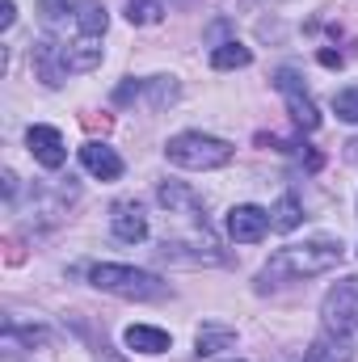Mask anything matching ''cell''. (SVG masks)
<instances>
[{
    "mask_svg": "<svg viewBox=\"0 0 358 362\" xmlns=\"http://www.w3.org/2000/svg\"><path fill=\"white\" fill-rule=\"evenodd\" d=\"M270 228H274V223H270V211L253 206V202L228 211V236H232L236 245H258Z\"/></svg>",
    "mask_w": 358,
    "mask_h": 362,
    "instance_id": "ba28073f",
    "label": "cell"
},
{
    "mask_svg": "<svg viewBox=\"0 0 358 362\" xmlns=\"http://www.w3.org/2000/svg\"><path fill=\"white\" fill-rule=\"evenodd\" d=\"M316 59H321L325 68H342V51H329V47H325V51H321Z\"/></svg>",
    "mask_w": 358,
    "mask_h": 362,
    "instance_id": "44dd1931",
    "label": "cell"
},
{
    "mask_svg": "<svg viewBox=\"0 0 358 362\" xmlns=\"http://www.w3.org/2000/svg\"><path fill=\"white\" fill-rule=\"evenodd\" d=\"M30 64H34V72H38V81L47 85V89H59L72 72H68V59H64V51H59V42L51 38V34H42L34 47H30Z\"/></svg>",
    "mask_w": 358,
    "mask_h": 362,
    "instance_id": "8992f818",
    "label": "cell"
},
{
    "mask_svg": "<svg viewBox=\"0 0 358 362\" xmlns=\"http://www.w3.org/2000/svg\"><path fill=\"white\" fill-rule=\"evenodd\" d=\"M333 114L342 122H358V85H350V89H342L333 97Z\"/></svg>",
    "mask_w": 358,
    "mask_h": 362,
    "instance_id": "d6986e66",
    "label": "cell"
},
{
    "mask_svg": "<svg viewBox=\"0 0 358 362\" xmlns=\"http://www.w3.org/2000/svg\"><path fill=\"white\" fill-rule=\"evenodd\" d=\"M110 232L122 240V245H144L148 240V215L135 198H118L110 206Z\"/></svg>",
    "mask_w": 358,
    "mask_h": 362,
    "instance_id": "52a82bcc",
    "label": "cell"
},
{
    "mask_svg": "<svg viewBox=\"0 0 358 362\" xmlns=\"http://www.w3.org/2000/svg\"><path fill=\"white\" fill-rule=\"evenodd\" d=\"M321 320L333 333H354L358 329V278H342L329 286L325 303H321Z\"/></svg>",
    "mask_w": 358,
    "mask_h": 362,
    "instance_id": "277c9868",
    "label": "cell"
},
{
    "mask_svg": "<svg viewBox=\"0 0 358 362\" xmlns=\"http://www.w3.org/2000/svg\"><path fill=\"white\" fill-rule=\"evenodd\" d=\"M249 64H253V51L245 42H236V38L232 42H219L211 51V68L215 72H232V68H249Z\"/></svg>",
    "mask_w": 358,
    "mask_h": 362,
    "instance_id": "5bb4252c",
    "label": "cell"
},
{
    "mask_svg": "<svg viewBox=\"0 0 358 362\" xmlns=\"http://www.w3.org/2000/svg\"><path fill=\"white\" fill-rule=\"evenodd\" d=\"M81 165H85L97 181H118L122 177V156H118L110 144H97V139H89V144L81 148Z\"/></svg>",
    "mask_w": 358,
    "mask_h": 362,
    "instance_id": "8fae6325",
    "label": "cell"
},
{
    "mask_svg": "<svg viewBox=\"0 0 358 362\" xmlns=\"http://www.w3.org/2000/svg\"><path fill=\"white\" fill-rule=\"evenodd\" d=\"M25 148H30V156H34L42 169H59V165L68 160L64 135H59L55 127H30V131H25Z\"/></svg>",
    "mask_w": 358,
    "mask_h": 362,
    "instance_id": "9c48e42d",
    "label": "cell"
},
{
    "mask_svg": "<svg viewBox=\"0 0 358 362\" xmlns=\"http://www.w3.org/2000/svg\"><path fill=\"white\" fill-rule=\"evenodd\" d=\"M299 219H304V206H299V198H295V194H282V198L274 202V211H270L274 232H295V228H299Z\"/></svg>",
    "mask_w": 358,
    "mask_h": 362,
    "instance_id": "2e32d148",
    "label": "cell"
},
{
    "mask_svg": "<svg viewBox=\"0 0 358 362\" xmlns=\"http://www.w3.org/2000/svg\"><path fill=\"white\" fill-rule=\"evenodd\" d=\"M161 0H127V21L131 25H156L161 21Z\"/></svg>",
    "mask_w": 358,
    "mask_h": 362,
    "instance_id": "ac0fdd59",
    "label": "cell"
},
{
    "mask_svg": "<svg viewBox=\"0 0 358 362\" xmlns=\"http://www.w3.org/2000/svg\"><path fill=\"white\" fill-rule=\"evenodd\" d=\"M165 156L178 169L207 173V169H224L232 160V144L228 139H215V135H202V131H181V135H173L165 144Z\"/></svg>",
    "mask_w": 358,
    "mask_h": 362,
    "instance_id": "3957f363",
    "label": "cell"
},
{
    "mask_svg": "<svg viewBox=\"0 0 358 362\" xmlns=\"http://www.w3.org/2000/svg\"><path fill=\"white\" fill-rule=\"evenodd\" d=\"M346 257L342 240L337 236H312L304 245H282L262 270V282L278 278V282H299V278H316V274H329L337 262Z\"/></svg>",
    "mask_w": 358,
    "mask_h": 362,
    "instance_id": "6da1fadb",
    "label": "cell"
},
{
    "mask_svg": "<svg viewBox=\"0 0 358 362\" xmlns=\"http://www.w3.org/2000/svg\"><path fill=\"white\" fill-rule=\"evenodd\" d=\"M144 93H148L152 110H165V105L178 101V81L173 76H152V81H144Z\"/></svg>",
    "mask_w": 358,
    "mask_h": 362,
    "instance_id": "e0dca14e",
    "label": "cell"
},
{
    "mask_svg": "<svg viewBox=\"0 0 358 362\" xmlns=\"http://www.w3.org/2000/svg\"><path fill=\"white\" fill-rule=\"evenodd\" d=\"M228 362H241V358H228Z\"/></svg>",
    "mask_w": 358,
    "mask_h": 362,
    "instance_id": "603a6c76",
    "label": "cell"
},
{
    "mask_svg": "<svg viewBox=\"0 0 358 362\" xmlns=\"http://www.w3.org/2000/svg\"><path fill=\"white\" fill-rule=\"evenodd\" d=\"M156 198H161V206L169 211V219H207L202 198H198L190 185H181V181H165V185L156 189Z\"/></svg>",
    "mask_w": 358,
    "mask_h": 362,
    "instance_id": "30bf717a",
    "label": "cell"
},
{
    "mask_svg": "<svg viewBox=\"0 0 358 362\" xmlns=\"http://www.w3.org/2000/svg\"><path fill=\"white\" fill-rule=\"evenodd\" d=\"M122 341H127V350H135V354H165V350L173 346V337H169L165 329H156V325H131V329L122 333Z\"/></svg>",
    "mask_w": 358,
    "mask_h": 362,
    "instance_id": "4fadbf2b",
    "label": "cell"
},
{
    "mask_svg": "<svg viewBox=\"0 0 358 362\" xmlns=\"http://www.w3.org/2000/svg\"><path fill=\"white\" fill-rule=\"evenodd\" d=\"M304 362H354V341H350V333H333V329H325V333L308 346Z\"/></svg>",
    "mask_w": 358,
    "mask_h": 362,
    "instance_id": "7c38bea8",
    "label": "cell"
},
{
    "mask_svg": "<svg viewBox=\"0 0 358 362\" xmlns=\"http://www.w3.org/2000/svg\"><path fill=\"white\" fill-rule=\"evenodd\" d=\"M89 282L105 295H118V299H139V303H152V299H165L169 295V282L152 270H135V266H93Z\"/></svg>",
    "mask_w": 358,
    "mask_h": 362,
    "instance_id": "7a4b0ae2",
    "label": "cell"
},
{
    "mask_svg": "<svg viewBox=\"0 0 358 362\" xmlns=\"http://www.w3.org/2000/svg\"><path fill=\"white\" fill-rule=\"evenodd\" d=\"M346 148H350V152H346V156H350V160H354V165H358V139H350V144H346Z\"/></svg>",
    "mask_w": 358,
    "mask_h": 362,
    "instance_id": "7402d4cb",
    "label": "cell"
},
{
    "mask_svg": "<svg viewBox=\"0 0 358 362\" xmlns=\"http://www.w3.org/2000/svg\"><path fill=\"white\" fill-rule=\"evenodd\" d=\"M13 21H17V4H13V0H4V13H0V30H13Z\"/></svg>",
    "mask_w": 358,
    "mask_h": 362,
    "instance_id": "ffe728a7",
    "label": "cell"
},
{
    "mask_svg": "<svg viewBox=\"0 0 358 362\" xmlns=\"http://www.w3.org/2000/svg\"><path fill=\"white\" fill-rule=\"evenodd\" d=\"M236 346V333L228 325H202L198 329V358H211L219 350H232Z\"/></svg>",
    "mask_w": 358,
    "mask_h": 362,
    "instance_id": "9a60e30c",
    "label": "cell"
},
{
    "mask_svg": "<svg viewBox=\"0 0 358 362\" xmlns=\"http://www.w3.org/2000/svg\"><path fill=\"white\" fill-rule=\"evenodd\" d=\"M274 89L287 97V110H291V118H295V127H299V131H316V127H321L316 101L308 97V89H304V81H299V72H295V68H278Z\"/></svg>",
    "mask_w": 358,
    "mask_h": 362,
    "instance_id": "5b68a950",
    "label": "cell"
}]
</instances>
